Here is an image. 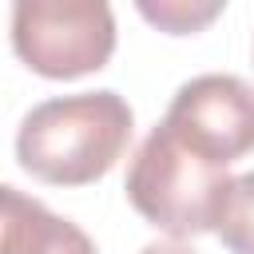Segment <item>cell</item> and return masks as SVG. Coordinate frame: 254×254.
<instances>
[{"label": "cell", "mask_w": 254, "mask_h": 254, "mask_svg": "<svg viewBox=\"0 0 254 254\" xmlns=\"http://www.w3.org/2000/svg\"><path fill=\"white\" fill-rule=\"evenodd\" d=\"M131 103L103 87L36 103L16 131V163L52 187H87L103 179L131 143Z\"/></svg>", "instance_id": "6da1fadb"}, {"label": "cell", "mask_w": 254, "mask_h": 254, "mask_svg": "<svg viewBox=\"0 0 254 254\" xmlns=\"http://www.w3.org/2000/svg\"><path fill=\"white\" fill-rule=\"evenodd\" d=\"M226 167L194 155L187 143H179L163 123L139 143L131 167H127V202L163 234L194 238L218 230V214L230 190Z\"/></svg>", "instance_id": "7a4b0ae2"}, {"label": "cell", "mask_w": 254, "mask_h": 254, "mask_svg": "<svg viewBox=\"0 0 254 254\" xmlns=\"http://www.w3.org/2000/svg\"><path fill=\"white\" fill-rule=\"evenodd\" d=\"M12 48L44 79H79L115 56V16L103 0H20Z\"/></svg>", "instance_id": "3957f363"}, {"label": "cell", "mask_w": 254, "mask_h": 254, "mask_svg": "<svg viewBox=\"0 0 254 254\" xmlns=\"http://www.w3.org/2000/svg\"><path fill=\"white\" fill-rule=\"evenodd\" d=\"M163 127L194 155L230 167L254 151V87L222 71L194 75L175 91Z\"/></svg>", "instance_id": "277c9868"}, {"label": "cell", "mask_w": 254, "mask_h": 254, "mask_svg": "<svg viewBox=\"0 0 254 254\" xmlns=\"http://www.w3.org/2000/svg\"><path fill=\"white\" fill-rule=\"evenodd\" d=\"M4 202V254H99L95 242L64 214L48 210L16 187H0Z\"/></svg>", "instance_id": "5b68a950"}, {"label": "cell", "mask_w": 254, "mask_h": 254, "mask_svg": "<svg viewBox=\"0 0 254 254\" xmlns=\"http://www.w3.org/2000/svg\"><path fill=\"white\" fill-rule=\"evenodd\" d=\"M214 234L222 238V246L230 254H254V171H246L230 183Z\"/></svg>", "instance_id": "8992f818"}, {"label": "cell", "mask_w": 254, "mask_h": 254, "mask_svg": "<svg viewBox=\"0 0 254 254\" xmlns=\"http://www.w3.org/2000/svg\"><path fill=\"white\" fill-rule=\"evenodd\" d=\"M139 16L151 20L155 28L171 32V36H190L198 28H206L214 16H222V4H187V0H143L139 4Z\"/></svg>", "instance_id": "52a82bcc"}, {"label": "cell", "mask_w": 254, "mask_h": 254, "mask_svg": "<svg viewBox=\"0 0 254 254\" xmlns=\"http://www.w3.org/2000/svg\"><path fill=\"white\" fill-rule=\"evenodd\" d=\"M139 254H194V250L183 246V242H151V246H143Z\"/></svg>", "instance_id": "ba28073f"}]
</instances>
